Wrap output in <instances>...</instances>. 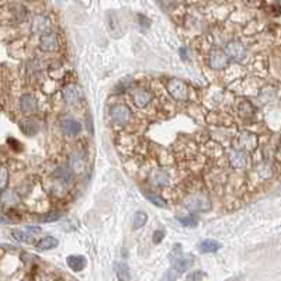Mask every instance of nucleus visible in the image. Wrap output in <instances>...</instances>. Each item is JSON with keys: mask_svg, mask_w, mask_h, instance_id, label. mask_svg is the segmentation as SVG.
Masks as SVG:
<instances>
[{"mask_svg": "<svg viewBox=\"0 0 281 281\" xmlns=\"http://www.w3.org/2000/svg\"><path fill=\"white\" fill-rule=\"evenodd\" d=\"M59 37L56 33L48 31L40 37V48L44 52H56L59 49Z\"/></svg>", "mask_w": 281, "mask_h": 281, "instance_id": "obj_8", "label": "nucleus"}, {"mask_svg": "<svg viewBox=\"0 0 281 281\" xmlns=\"http://www.w3.org/2000/svg\"><path fill=\"white\" fill-rule=\"evenodd\" d=\"M69 168L72 172H75V173H80V172H83L84 169V161L83 158L80 156V155H72V158H70L69 161Z\"/></svg>", "mask_w": 281, "mask_h": 281, "instance_id": "obj_23", "label": "nucleus"}, {"mask_svg": "<svg viewBox=\"0 0 281 281\" xmlns=\"http://www.w3.org/2000/svg\"><path fill=\"white\" fill-rule=\"evenodd\" d=\"M9 183V170L6 166H0V190L6 189Z\"/></svg>", "mask_w": 281, "mask_h": 281, "instance_id": "obj_29", "label": "nucleus"}, {"mask_svg": "<svg viewBox=\"0 0 281 281\" xmlns=\"http://www.w3.org/2000/svg\"><path fill=\"white\" fill-rule=\"evenodd\" d=\"M149 180L156 187H165L170 182V176L165 169H154L149 175Z\"/></svg>", "mask_w": 281, "mask_h": 281, "instance_id": "obj_14", "label": "nucleus"}, {"mask_svg": "<svg viewBox=\"0 0 281 281\" xmlns=\"http://www.w3.org/2000/svg\"><path fill=\"white\" fill-rule=\"evenodd\" d=\"M0 203L6 207H14L20 203V196L14 190H3L0 193Z\"/></svg>", "mask_w": 281, "mask_h": 281, "instance_id": "obj_17", "label": "nucleus"}, {"mask_svg": "<svg viewBox=\"0 0 281 281\" xmlns=\"http://www.w3.org/2000/svg\"><path fill=\"white\" fill-rule=\"evenodd\" d=\"M226 281H239V277H233V278H229V280Z\"/></svg>", "mask_w": 281, "mask_h": 281, "instance_id": "obj_34", "label": "nucleus"}, {"mask_svg": "<svg viewBox=\"0 0 281 281\" xmlns=\"http://www.w3.org/2000/svg\"><path fill=\"white\" fill-rule=\"evenodd\" d=\"M168 91L170 96L177 100V101H186L189 98V87L183 80L179 79H172L168 82Z\"/></svg>", "mask_w": 281, "mask_h": 281, "instance_id": "obj_6", "label": "nucleus"}, {"mask_svg": "<svg viewBox=\"0 0 281 281\" xmlns=\"http://www.w3.org/2000/svg\"><path fill=\"white\" fill-rule=\"evenodd\" d=\"M49 24L51 23H49V17L47 14H35L31 20V33L44 35L45 33H48Z\"/></svg>", "mask_w": 281, "mask_h": 281, "instance_id": "obj_10", "label": "nucleus"}, {"mask_svg": "<svg viewBox=\"0 0 281 281\" xmlns=\"http://www.w3.org/2000/svg\"><path fill=\"white\" fill-rule=\"evenodd\" d=\"M224 51L226 56L229 59H233V61H243L246 58V47L243 45V42L239 41V40H231L225 44Z\"/></svg>", "mask_w": 281, "mask_h": 281, "instance_id": "obj_5", "label": "nucleus"}, {"mask_svg": "<svg viewBox=\"0 0 281 281\" xmlns=\"http://www.w3.org/2000/svg\"><path fill=\"white\" fill-rule=\"evenodd\" d=\"M40 121L38 119L33 118V117H27V118H23L20 121V129L23 131V133H26L28 136H34L40 131Z\"/></svg>", "mask_w": 281, "mask_h": 281, "instance_id": "obj_15", "label": "nucleus"}, {"mask_svg": "<svg viewBox=\"0 0 281 281\" xmlns=\"http://www.w3.org/2000/svg\"><path fill=\"white\" fill-rule=\"evenodd\" d=\"M148 221V215L144 212V211H138V212H135V215H133V221H132V225H133V229H140L144 225L147 224Z\"/></svg>", "mask_w": 281, "mask_h": 281, "instance_id": "obj_25", "label": "nucleus"}, {"mask_svg": "<svg viewBox=\"0 0 281 281\" xmlns=\"http://www.w3.org/2000/svg\"><path fill=\"white\" fill-rule=\"evenodd\" d=\"M12 236H13L16 240H19V242H30L31 240V238H33V235L30 233V232H27L26 229H14V231H12Z\"/></svg>", "mask_w": 281, "mask_h": 281, "instance_id": "obj_27", "label": "nucleus"}, {"mask_svg": "<svg viewBox=\"0 0 281 281\" xmlns=\"http://www.w3.org/2000/svg\"><path fill=\"white\" fill-rule=\"evenodd\" d=\"M111 119L114 124L117 125H126L131 118H132V111L131 108L124 103H118V104L112 105L111 111H110Z\"/></svg>", "mask_w": 281, "mask_h": 281, "instance_id": "obj_3", "label": "nucleus"}, {"mask_svg": "<svg viewBox=\"0 0 281 281\" xmlns=\"http://www.w3.org/2000/svg\"><path fill=\"white\" fill-rule=\"evenodd\" d=\"M257 144H259V139L257 136L252 132H247V131H243L240 132L236 136V142H235V149H239L242 152H252L257 148Z\"/></svg>", "mask_w": 281, "mask_h": 281, "instance_id": "obj_4", "label": "nucleus"}, {"mask_svg": "<svg viewBox=\"0 0 281 281\" xmlns=\"http://www.w3.org/2000/svg\"><path fill=\"white\" fill-rule=\"evenodd\" d=\"M204 277H205V274L203 271H194V273L189 274L184 281H203Z\"/></svg>", "mask_w": 281, "mask_h": 281, "instance_id": "obj_31", "label": "nucleus"}, {"mask_svg": "<svg viewBox=\"0 0 281 281\" xmlns=\"http://www.w3.org/2000/svg\"><path fill=\"white\" fill-rule=\"evenodd\" d=\"M59 218H61L59 212H48V214H44L42 217H38V221L40 222H54V221H58Z\"/></svg>", "mask_w": 281, "mask_h": 281, "instance_id": "obj_30", "label": "nucleus"}, {"mask_svg": "<svg viewBox=\"0 0 281 281\" xmlns=\"http://www.w3.org/2000/svg\"><path fill=\"white\" fill-rule=\"evenodd\" d=\"M238 112L240 117H243V118H250L253 114H254V107L250 101H247V100H243V101H240L238 104Z\"/></svg>", "mask_w": 281, "mask_h": 281, "instance_id": "obj_21", "label": "nucleus"}, {"mask_svg": "<svg viewBox=\"0 0 281 281\" xmlns=\"http://www.w3.org/2000/svg\"><path fill=\"white\" fill-rule=\"evenodd\" d=\"M59 243V240L54 236H44L42 239H40L35 245V249L38 252H47V250H52L55 249L56 246Z\"/></svg>", "mask_w": 281, "mask_h": 281, "instance_id": "obj_18", "label": "nucleus"}, {"mask_svg": "<svg viewBox=\"0 0 281 281\" xmlns=\"http://www.w3.org/2000/svg\"><path fill=\"white\" fill-rule=\"evenodd\" d=\"M191 264H193V257L190 254H184L180 249V245H176L172 252V267L165 275V281H175Z\"/></svg>", "mask_w": 281, "mask_h": 281, "instance_id": "obj_1", "label": "nucleus"}, {"mask_svg": "<svg viewBox=\"0 0 281 281\" xmlns=\"http://www.w3.org/2000/svg\"><path fill=\"white\" fill-rule=\"evenodd\" d=\"M229 58L226 56L224 49H212L208 55V65L211 69L222 70L228 66Z\"/></svg>", "mask_w": 281, "mask_h": 281, "instance_id": "obj_7", "label": "nucleus"}, {"mask_svg": "<svg viewBox=\"0 0 281 281\" xmlns=\"http://www.w3.org/2000/svg\"><path fill=\"white\" fill-rule=\"evenodd\" d=\"M59 128L63 135L75 136L82 131V124L75 118H62L59 121Z\"/></svg>", "mask_w": 281, "mask_h": 281, "instance_id": "obj_12", "label": "nucleus"}, {"mask_svg": "<svg viewBox=\"0 0 281 281\" xmlns=\"http://www.w3.org/2000/svg\"><path fill=\"white\" fill-rule=\"evenodd\" d=\"M228 159H229V165L233 169L246 168V163H247L246 154L242 152V151H239V149H232L229 155H228Z\"/></svg>", "mask_w": 281, "mask_h": 281, "instance_id": "obj_16", "label": "nucleus"}, {"mask_svg": "<svg viewBox=\"0 0 281 281\" xmlns=\"http://www.w3.org/2000/svg\"><path fill=\"white\" fill-rule=\"evenodd\" d=\"M131 98H132V103L135 104V107L138 108H145L151 100H152V94L147 90V89H133L131 91Z\"/></svg>", "mask_w": 281, "mask_h": 281, "instance_id": "obj_13", "label": "nucleus"}, {"mask_svg": "<svg viewBox=\"0 0 281 281\" xmlns=\"http://www.w3.org/2000/svg\"><path fill=\"white\" fill-rule=\"evenodd\" d=\"M24 229H26V231H27V232H30V233H31L33 236H34V235H37V233H40V232H41V228H40V226H31V225H28V226H26Z\"/></svg>", "mask_w": 281, "mask_h": 281, "instance_id": "obj_33", "label": "nucleus"}, {"mask_svg": "<svg viewBox=\"0 0 281 281\" xmlns=\"http://www.w3.org/2000/svg\"><path fill=\"white\" fill-rule=\"evenodd\" d=\"M20 110L26 115H33L38 110V100L34 94L26 93L20 97Z\"/></svg>", "mask_w": 281, "mask_h": 281, "instance_id": "obj_11", "label": "nucleus"}, {"mask_svg": "<svg viewBox=\"0 0 281 281\" xmlns=\"http://www.w3.org/2000/svg\"><path fill=\"white\" fill-rule=\"evenodd\" d=\"M145 196H147V198L151 201V203H154L156 207H161V208H168V203L162 198L161 196H158V194H155V193H152V191H145Z\"/></svg>", "mask_w": 281, "mask_h": 281, "instance_id": "obj_26", "label": "nucleus"}, {"mask_svg": "<svg viewBox=\"0 0 281 281\" xmlns=\"http://www.w3.org/2000/svg\"><path fill=\"white\" fill-rule=\"evenodd\" d=\"M41 281H52V280H51V278H48V277H45V278H42Z\"/></svg>", "mask_w": 281, "mask_h": 281, "instance_id": "obj_35", "label": "nucleus"}, {"mask_svg": "<svg viewBox=\"0 0 281 281\" xmlns=\"http://www.w3.org/2000/svg\"><path fill=\"white\" fill-rule=\"evenodd\" d=\"M198 247H200V252L214 253L221 249V243L217 242V240H214V239H205V240H203V242L200 243Z\"/></svg>", "mask_w": 281, "mask_h": 281, "instance_id": "obj_20", "label": "nucleus"}, {"mask_svg": "<svg viewBox=\"0 0 281 281\" xmlns=\"http://www.w3.org/2000/svg\"><path fill=\"white\" fill-rule=\"evenodd\" d=\"M163 236H165V232L163 231H155L154 232V243H161L163 240Z\"/></svg>", "mask_w": 281, "mask_h": 281, "instance_id": "obj_32", "label": "nucleus"}, {"mask_svg": "<svg viewBox=\"0 0 281 281\" xmlns=\"http://www.w3.org/2000/svg\"><path fill=\"white\" fill-rule=\"evenodd\" d=\"M114 268H115V274L119 281H129V277H131L129 267L126 266L125 263H115Z\"/></svg>", "mask_w": 281, "mask_h": 281, "instance_id": "obj_22", "label": "nucleus"}, {"mask_svg": "<svg viewBox=\"0 0 281 281\" xmlns=\"http://www.w3.org/2000/svg\"><path fill=\"white\" fill-rule=\"evenodd\" d=\"M66 263H68V266H69L70 270H73V271H82L86 264H87V261H86V257L84 256H80V254H72L69 256L68 259H66Z\"/></svg>", "mask_w": 281, "mask_h": 281, "instance_id": "obj_19", "label": "nucleus"}, {"mask_svg": "<svg viewBox=\"0 0 281 281\" xmlns=\"http://www.w3.org/2000/svg\"><path fill=\"white\" fill-rule=\"evenodd\" d=\"M183 205L186 208H189L190 211H194V212H204V211L211 210L210 200L205 196H201V194L187 196L183 200Z\"/></svg>", "mask_w": 281, "mask_h": 281, "instance_id": "obj_2", "label": "nucleus"}, {"mask_svg": "<svg viewBox=\"0 0 281 281\" xmlns=\"http://www.w3.org/2000/svg\"><path fill=\"white\" fill-rule=\"evenodd\" d=\"M62 97L68 104H77L82 98V90L76 83H68L63 86Z\"/></svg>", "mask_w": 281, "mask_h": 281, "instance_id": "obj_9", "label": "nucleus"}, {"mask_svg": "<svg viewBox=\"0 0 281 281\" xmlns=\"http://www.w3.org/2000/svg\"><path fill=\"white\" fill-rule=\"evenodd\" d=\"M176 219L184 226H196L197 218L194 215H177Z\"/></svg>", "mask_w": 281, "mask_h": 281, "instance_id": "obj_28", "label": "nucleus"}, {"mask_svg": "<svg viewBox=\"0 0 281 281\" xmlns=\"http://www.w3.org/2000/svg\"><path fill=\"white\" fill-rule=\"evenodd\" d=\"M274 97H275V90H274L273 87L267 86V87H264V89L260 90L259 100L261 101V103H270Z\"/></svg>", "mask_w": 281, "mask_h": 281, "instance_id": "obj_24", "label": "nucleus"}]
</instances>
